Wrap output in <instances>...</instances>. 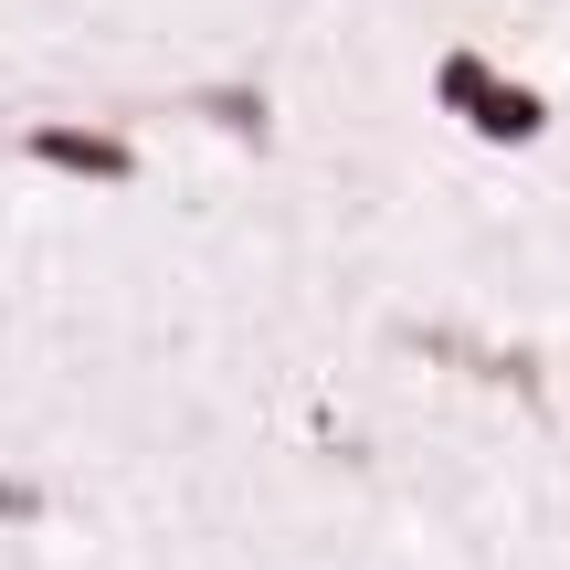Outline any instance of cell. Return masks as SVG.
I'll use <instances>...</instances> for the list:
<instances>
[{"label": "cell", "instance_id": "1", "mask_svg": "<svg viewBox=\"0 0 570 570\" xmlns=\"http://www.w3.org/2000/svg\"><path fill=\"white\" fill-rule=\"evenodd\" d=\"M21 159L63 169V180H106V190L138 180V148H127L117 127H53V117H42V127H21Z\"/></svg>", "mask_w": 570, "mask_h": 570}, {"label": "cell", "instance_id": "2", "mask_svg": "<svg viewBox=\"0 0 570 570\" xmlns=\"http://www.w3.org/2000/svg\"><path fill=\"white\" fill-rule=\"evenodd\" d=\"M465 127L487 148H529V138H550V96L539 85H508V75H487V96L465 106Z\"/></svg>", "mask_w": 570, "mask_h": 570}, {"label": "cell", "instance_id": "3", "mask_svg": "<svg viewBox=\"0 0 570 570\" xmlns=\"http://www.w3.org/2000/svg\"><path fill=\"white\" fill-rule=\"evenodd\" d=\"M487 75H497V63L475 53V42H454V53H433V106H444V117H465V106L487 96Z\"/></svg>", "mask_w": 570, "mask_h": 570}, {"label": "cell", "instance_id": "4", "mask_svg": "<svg viewBox=\"0 0 570 570\" xmlns=\"http://www.w3.org/2000/svg\"><path fill=\"white\" fill-rule=\"evenodd\" d=\"M42 508V487H32V475H0V518H32Z\"/></svg>", "mask_w": 570, "mask_h": 570}]
</instances>
